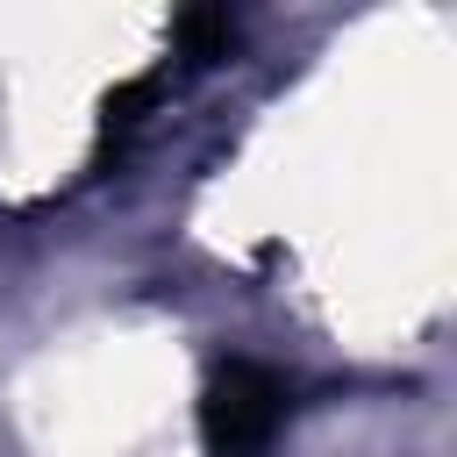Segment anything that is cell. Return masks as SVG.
Returning <instances> with one entry per match:
<instances>
[{"label": "cell", "instance_id": "1", "mask_svg": "<svg viewBox=\"0 0 457 457\" xmlns=\"http://www.w3.org/2000/svg\"><path fill=\"white\" fill-rule=\"evenodd\" d=\"M286 421V378L236 357L214 371L207 400H200V428H207V450L214 457H257Z\"/></svg>", "mask_w": 457, "mask_h": 457}]
</instances>
